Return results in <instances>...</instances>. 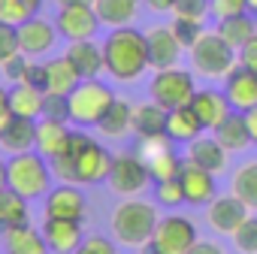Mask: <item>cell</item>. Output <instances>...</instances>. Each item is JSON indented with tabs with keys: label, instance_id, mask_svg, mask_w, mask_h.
Listing matches in <instances>:
<instances>
[{
	"label": "cell",
	"instance_id": "cell-27",
	"mask_svg": "<svg viewBox=\"0 0 257 254\" xmlns=\"http://www.w3.org/2000/svg\"><path fill=\"white\" fill-rule=\"evenodd\" d=\"M43 64H46V91H49V94H64V97H70L73 88L82 82V76L76 73V67L70 64L67 55H55V58H49V61H43Z\"/></svg>",
	"mask_w": 257,
	"mask_h": 254
},
{
	"label": "cell",
	"instance_id": "cell-51",
	"mask_svg": "<svg viewBox=\"0 0 257 254\" xmlns=\"http://www.w3.org/2000/svg\"><path fill=\"white\" fill-rule=\"evenodd\" d=\"M7 179H10V170H7V161L0 158V188H7Z\"/></svg>",
	"mask_w": 257,
	"mask_h": 254
},
{
	"label": "cell",
	"instance_id": "cell-37",
	"mask_svg": "<svg viewBox=\"0 0 257 254\" xmlns=\"http://www.w3.org/2000/svg\"><path fill=\"white\" fill-rule=\"evenodd\" d=\"M170 28H173V34H176V40L185 46V52H188V49H191V46H194L203 34H206L203 22H197V19H179V16H176Z\"/></svg>",
	"mask_w": 257,
	"mask_h": 254
},
{
	"label": "cell",
	"instance_id": "cell-32",
	"mask_svg": "<svg viewBox=\"0 0 257 254\" xmlns=\"http://www.w3.org/2000/svg\"><path fill=\"white\" fill-rule=\"evenodd\" d=\"M230 191L251 209L257 212V158L254 161H245L233 170V179H230Z\"/></svg>",
	"mask_w": 257,
	"mask_h": 254
},
{
	"label": "cell",
	"instance_id": "cell-38",
	"mask_svg": "<svg viewBox=\"0 0 257 254\" xmlns=\"http://www.w3.org/2000/svg\"><path fill=\"white\" fill-rule=\"evenodd\" d=\"M34 16V10L25 4V0H0V22H7V25H22Z\"/></svg>",
	"mask_w": 257,
	"mask_h": 254
},
{
	"label": "cell",
	"instance_id": "cell-29",
	"mask_svg": "<svg viewBox=\"0 0 257 254\" xmlns=\"http://www.w3.org/2000/svg\"><path fill=\"white\" fill-rule=\"evenodd\" d=\"M43 100H46V91L28 85V82H16L10 85V109L13 115L19 118H31V121H40L43 118Z\"/></svg>",
	"mask_w": 257,
	"mask_h": 254
},
{
	"label": "cell",
	"instance_id": "cell-50",
	"mask_svg": "<svg viewBox=\"0 0 257 254\" xmlns=\"http://www.w3.org/2000/svg\"><path fill=\"white\" fill-rule=\"evenodd\" d=\"M245 121H248V131H251V140L257 143V106L245 112Z\"/></svg>",
	"mask_w": 257,
	"mask_h": 254
},
{
	"label": "cell",
	"instance_id": "cell-10",
	"mask_svg": "<svg viewBox=\"0 0 257 254\" xmlns=\"http://www.w3.org/2000/svg\"><path fill=\"white\" fill-rule=\"evenodd\" d=\"M55 28L67 43H76V40H94L97 31L103 28V22H100L94 4H76V7H58Z\"/></svg>",
	"mask_w": 257,
	"mask_h": 254
},
{
	"label": "cell",
	"instance_id": "cell-39",
	"mask_svg": "<svg viewBox=\"0 0 257 254\" xmlns=\"http://www.w3.org/2000/svg\"><path fill=\"white\" fill-rule=\"evenodd\" d=\"M28 64H31V58H28L25 52H19V55H13L10 61H4V64H0V76H4V82H7V85H16V82H25V73H28Z\"/></svg>",
	"mask_w": 257,
	"mask_h": 254
},
{
	"label": "cell",
	"instance_id": "cell-5",
	"mask_svg": "<svg viewBox=\"0 0 257 254\" xmlns=\"http://www.w3.org/2000/svg\"><path fill=\"white\" fill-rule=\"evenodd\" d=\"M67 100H70V124H79L88 131L106 118V112L118 97L103 79H82Z\"/></svg>",
	"mask_w": 257,
	"mask_h": 254
},
{
	"label": "cell",
	"instance_id": "cell-34",
	"mask_svg": "<svg viewBox=\"0 0 257 254\" xmlns=\"http://www.w3.org/2000/svg\"><path fill=\"white\" fill-rule=\"evenodd\" d=\"M236 52L257 34V25H254V16L251 13H242V16H230V19H218V28H215Z\"/></svg>",
	"mask_w": 257,
	"mask_h": 254
},
{
	"label": "cell",
	"instance_id": "cell-17",
	"mask_svg": "<svg viewBox=\"0 0 257 254\" xmlns=\"http://www.w3.org/2000/svg\"><path fill=\"white\" fill-rule=\"evenodd\" d=\"M224 94L230 100V109H236V112L254 109L257 106V70H248V67L236 64L224 76Z\"/></svg>",
	"mask_w": 257,
	"mask_h": 254
},
{
	"label": "cell",
	"instance_id": "cell-2",
	"mask_svg": "<svg viewBox=\"0 0 257 254\" xmlns=\"http://www.w3.org/2000/svg\"><path fill=\"white\" fill-rule=\"evenodd\" d=\"M103 61H106V73L115 82H137L152 67L146 34L131 25L112 28L109 37L103 40Z\"/></svg>",
	"mask_w": 257,
	"mask_h": 254
},
{
	"label": "cell",
	"instance_id": "cell-46",
	"mask_svg": "<svg viewBox=\"0 0 257 254\" xmlns=\"http://www.w3.org/2000/svg\"><path fill=\"white\" fill-rule=\"evenodd\" d=\"M236 55H239V64H242V67L257 70V34H254V37H251L239 52H236Z\"/></svg>",
	"mask_w": 257,
	"mask_h": 254
},
{
	"label": "cell",
	"instance_id": "cell-21",
	"mask_svg": "<svg viewBox=\"0 0 257 254\" xmlns=\"http://www.w3.org/2000/svg\"><path fill=\"white\" fill-rule=\"evenodd\" d=\"M70 137H73L70 121H55V118H40L37 121V152L49 161L70 149Z\"/></svg>",
	"mask_w": 257,
	"mask_h": 254
},
{
	"label": "cell",
	"instance_id": "cell-48",
	"mask_svg": "<svg viewBox=\"0 0 257 254\" xmlns=\"http://www.w3.org/2000/svg\"><path fill=\"white\" fill-rule=\"evenodd\" d=\"M13 118V109H10V88L0 85V131H4V124Z\"/></svg>",
	"mask_w": 257,
	"mask_h": 254
},
{
	"label": "cell",
	"instance_id": "cell-23",
	"mask_svg": "<svg viewBox=\"0 0 257 254\" xmlns=\"http://www.w3.org/2000/svg\"><path fill=\"white\" fill-rule=\"evenodd\" d=\"M227 149L215 140V134L212 137H206V134H200L194 143H188V155H185V161H191V164H197V167H203V170H209V173H224L227 170Z\"/></svg>",
	"mask_w": 257,
	"mask_h": 254
},
{
	"label": "cell",
	"instance_id": "cell-22",
	"mask_svg": "<svg viewBox=\"0 0 257 254\" xmlns=\"http://www.w3.org/2000/svg\"><path fill=\"white\" fill-rule=\"evenodd\" d=\"M0 149H4L10 158L13 155H25V152H34L37 149V121L13 115L4 124V131H0Z\"/></svg>",
	"mask_w": 257,
	"mask_h": 254
},
{
	"label": "cell",
	"instance_id": "cell-49",
	"mask_svg": "<svg viewBox=\"0 0 257 254\" xmlns=\"http://www.w3.org/2000/svg\"><path fill=\"white\" fill-rule=\"evenodd\" d=\"M143 4L152 10V13H173V7H176V0H143Z\"/></svg>",
	"mask_w": 257,
	"mask_h": 254
},
{
	"label": "cell",
	"instance_id": "cell-36",
	"mask_svg": "<svg viewBox=\"0 0 257 254\" xmlns=\"http://www.w3.org/2000/svg\"><path fill=\"white\" fill-rule=\"evenodd\" d=\"M155 188V203L164 206V209H179L185 203V191H182V182L179 179H164V182H152Z\"/></svg>",
	"mask_w": 257,
	"mask_h": 254
},
{
	"label": "cell",
	"instance_id": "cell-12",
	"mask_svg": "<svg viewBox=\"0 0 257 254\" xmlns=\"http://www.w3.org/2000/svg\"><path fill=\"white\" fill-rule=\"evenodd\" d=\"M176 143L170 137H158V140H143V158L149 164L152 182H164V179H179L182 173V155L173 149Z\"/></svg>",
	"mask_w": 257,
	"mask_h": 254
},
{
	"label": "cell",
	"instance_id": "cell-30",
	"mask_svg": "<svg viewBox=\"0 0 257 254\" xmlns=\"http://www.w3.org/2000/svg\"><path fill=\"white\" fill-rule=\"evenodd\" d=\"M28 203L31 200H25L13 188H0V233L13 230V227H22V224H31Z\"/></svg>",
	"mask_w": 257,
	"mask_h": 254
},
{
	"label": "cell",
	"instance_id": "cell-24",
	"mask_svg": "<svg viewBox=\"0 0 257 254\" xmlns=\"http://www.w3.org/2000/svg\"><path fill=\"white\" fill-rule=\"evenodd\" d=\"M134 134H137L140 143L167 137V109H161L155 100L137 103L134 106Z\"/></svg>",
	"mask_w": 257,
	"mask_h": 254
},
{
	"label": "cell",
	"instance_id": "cell-15",
	"mask_svg": "<svg viewBox=\"0 0 257 254\" xmlns=\"http://www.w3.org/2000/svg\"><path fill=\"white\" fill-rule=\"evenodd\" d=\"M179 182H182V191H185V203L188 206H209L215 197H218V185H215V173L185 161L182 164V173H179Z\"/></svg>",
	"mask_w": 257,
	"mask_h": 254
},
{
	"label": "cell",
	"instance_id": "cell-54",
	"mask_svg": "<svg viewBox=\"0 0 257 254\" xmlns=\"http://www.w3.org/2000/svg\"><path fill=\"white\" fill-rule=\"evenodd\" d=\"M248 13H251V16L257 19V0H248Z\"/></svg>",
	"mask_w": 257,
	"mask_h": 254
},
{
	"label": "cell",
	"instance_id": "cell-6",
	"mask_svg": "<svg viewBox=\"0 0 257 254\" xmlns=\"http://www.w3.org/2000/svg\"><path fill=\"white\" fill-rule=\"evenodd\" d=\"M188 58H191L194 76H203V79H224V76L239 64L236 49H233L218 31H206V34L188 49Z\"/></svg>",
	"mask_w": 257,
	"mask_h": 254
},
{
	"label": "cell",
	"instance_id": "cell-7",
	"mask_svg": "<svg viewBox=\"0 0 257 254\" xmlns=\"http://www.w3.org/2000/svg\"><path fill=\"white\" fill-rule=\"evenodd\" d=\"M197 94V79L191 70L167 67V70H155L152 82H149V100H155L161 109H179V106H191Z\"/></svg>",
	"mask_w": 257,
	"mask_h": 254
},
{
	"label": "cell",
	"instance_id": "cell-4",
	"mask_svg": "<svg viewBox=\"0 0 257 254\" xmlns=\"http://www.w3.org/2000/svg\"><path fill=\"white\" fill-rule=\"evenodd\" d=\"M7 170H10L7 188H13L25 200H37V197H46L52 191V179H55L52 164L37 149L25 152V155H13L7 161Z\"/></svg>",
	"mask_w": 257,
	"mask_h": 254
},
{
	"label": "cell",
	"instance_id": "cell-44",
	"mask_svg": "<svg viewBox=\"0 0 257 254\" xmlns=\"http://www.w3.org/2000/svg\"><path fill=\"white\" fill-rule=\"evenodd\" d=\"M73 254H118V248H115L106 236H88Z\"/></svg>",
	"mask_w": 257,
	"mask_h": 254
},
{
	"label": "cell",
	"instance_id": "cell-43",
	"mask_svg": "<svg viewBox=\"0 0 257 254\" xmlns=\"http://www.w3.org/2000/svg\"><path fill=\"white\" fill-rule=\"evenodd\" d=\"M173 13L179 19H197V22H203L206 13H209V0H176Z\"/></svg>",
	"mask_w": 257,
	"mask_h": 254
},
{
	"label": "cell",
	"instance_id": "cell-1",
	"mask_svg": "<svg viewBox=\"0 0 257 254\" xmlns=\"http://www.w3.org/2000/svg\"><path fill=\"white\" fill-rule=\"evenodd\" d=\"M52 173L58 182H70V185H103L109 179V167H112V155L109 149H103L100 140H94L85 127L73 131L70 137V149L58 158L49 161Z\"/></svg>",
	"mask_w": 257,
	"mask_h": 254
},
{
	"label": "cell",
	"instance_id": "cell-16",
	"mask_svg": "<svg viewBox=\"0 0 257 254\" xmlns=\"http://www.w3.org/2000/svg\"><path fill=\"white\" fill-rule=\"evenodd\" d=\"M43 239L49 245L52 254H73L82 242H85V233H82V221H67V218H46L43 215Z\"/></svg>",
	"mask_w": 257,
	"mask_h": 254
},
{
	"label": "cell",
	"instance_id": "cell-47",
	"mask_svg": "<svg viewBox=\"0 0 257 254\" xmlns=\"http://www.w3.org/2000/svg\"><path fill=\"white\" fill-rule=\"evenodd\" d=\"M188 254H224V248L218 242H212V239H197Z\"/></svg>",
	"mask_w": 257,
	"mask_h": 254
},
{
	"label": "cell",
	"instance_id": "cell-13",
	"mask_svg": "<svg viewBox=\"0 0 257 254\" xmlns=\"http://www.w3.org/2000/svg\"><path fill=\"white\" fill-rule=\"evenodd\" d=\"M248 215H251V209H248L233 191L224 194V197H215V200L206 206V221H209V227H212L215 233H221V236H233L236 227H239Z\"/></svg>",
	"mask_w": 257,
	"mask_h": 254
},
{
	"label": "cell",
	"instance_id": "cell-11",
	"mask_svg": "<svg viewBox=\"0 0 257 254\" xmlns=\"http://www.w3.org/2000/svg\"><path fill=\"white\" fill-rule=\"evenodd\" d=\"M43 215L46 218H67V221H85L88 215V200L82 185L61 182L43 197Z\"/></svg>",
	"mask_w": 257,
	"mask_h": 254
},
{
	"label": "cell",
	"instance_id": "cell-26",
	"mask_svg": "<svg viewBox=\"0 0 257 254\" xmlns=\"http://www.w3.org/2000/svg\"><path fill=\"white\" fill-rule=\"evenodd\" d=\"M4 251L7 254H49V245L43 239V230L34 224H22L13 230H4Z\"/></svg>",
	"mask_w": 257,
	"mask_h": 254
},
{
	"label": "cell",
	"instance_id": "cell-28",
	"mask_svg": "<svg viewBox=\"0 0 257 254\" xmlns=\"http://www.w3.org/2000/svg\"><path fill=\"white\" fill-rule=\"evenodd\" d=\"M215 140L227 149V152H245L254 140H251V131H248V121H245V112H230L218 127H215Z\"/></svg>",
	"mask_w": 257,
	"mask_h": 254
},
{
	"label": "cell",
	"instance_id": "cell-19",
	"mask_svg": "<svg viewBox=\"0 0 257 254\" xmlns=\"http://www.w3.org/2000/svg\"><path fill=\"white\" fill-rule=\"evenodd\" d=\"M191 109L197 112V118L203 121L206 131H215V127L233 112L230 109V100L224 94V88H197L194 100H191Z\"/></svg>",
	"mask_w": 257,
	"mask_h": 254
},
{
	"label": "cell",
	"instance_id": "cell-40",
	"mask_svg": "<svg viewBox=\"0 0 257 254\" xmlns=\"http://www.w3.org/2000/svg\"><path fill=\"white\" fill-rule=\"evenodd\" d=\"M19 52H22V46H19V28L0 22V64L10 61V58L19 55Z\"/></svg>",
	"mask_w": 257,
	"mask_h": 254
},
{
	"label": "cell",
	"instance_id": "cell-45",
	"mask_svg": "<svg viewBox=\"0 0 257 254\" xmlns=\"http://www.w3.org/2000/svg\"><path fill=\"white\" fill-rule=\"evenodd\" d=\"M25 82L34 85V88H40V91H46V64H40L37 58H31L28 73H25Z\"/></svg>",
	"mask_w": 257,
	"mask_h": 254
},
{
	"label": "cell",
	"instance_id": "cell-53",
	"mask_svg": "<svg viewBox=\"0 0 257 254\" xmlns=\"http://www.w3.org/2000/svg\"><path fill=\"white\" fill-rule=\"evenodd\" d=\"M25 4H28V7H31V10H34V13H37V10H40V7H43V0H25Z\"/></svg>",
	"mask_w": 257,
	"mask_h": 254
},
{
	"label": "cell",
	"instance_id": "cell-25",
	"mask_svg": "<svg viewBox=\"0 0 257 254\" xmlns=\"http://www.w3.org/2000/svg\"><path fill=\"white\" fill-rule=\"evenodd\" d=\"M200 134H206V127H203V121L197 118V112L191 106H179V109L167 112V137L176 146H188Z\"/></svg>",
	"mask_w": 257,
	"mask_h": 254
},
{
	"label": "cell",
	"instance_id": "cell-18",
	"mask_svg": "<svg viewBox=\"0 0 257 254\" xmlns=\"http://www.w3.org/2000/svg\"><path fill=\"white\" fill-rule=\"evenodd\" d=\"M146 43H149V61L155 70H167V67H176L185 46L176 40L173 28L170 25H155L146 31Z\"/></svg>",
	"mask_w": 257,
	"mask_h": 254
},
{
	"label": "cell",
	"instance_id": "cell-14",
	"mask_svg": "<svg viewBox=\"0 0 257 254\" xmlns=\"http://www.w3.org/2000/svg\"><path fill=\"white\" fill-rule=\"evenodd\" d=\"M55 43H58V28H55V22L37 16V13H34L28 22L19 25V46H22V52H25L28 58H40V55L52 52Z\"/></svg>",
	"mask_w": 257,
	"mask_h": 254
},
{
	"label": "cell",
	"instance_id": "cell-31",
	"mask_svg": "<svg viewBox=\"0 0 257 254\" xmlns=\"http://www.w3.org/2000/svg\"><path fill=\"white\" fill-rule=\"evenodd\" d=\"M100 134L109 137V140H121L127 134H134V103L127 100H115L112 109L106 112V118L97 124Z\"/></svg>",
	"mask_w": 257,
	"mask_h": 254
},
{
	"label": "cell",
	"instance_id": "cell-3",
	"mask_svg": "<svg viewBox=\"0 0 257 254\" xmlns=\"http://www.w3.org/2000/svg\"><path fill=\"white\" fill-rule=\"evenodd\" d=\"M158 206L155 203H146V200H121L112 212V236L118 245L124 248H137L143 251L152 236H155V227H158Z\"/></svg>",
	"mask_w": 257,
	"mask_h": 254
},
{
	"label": "cell",
	"instance_id": "cell-9",
	"mask_svg": "<svg viewBox=\"0 0 257 254\" xmlns=\"http://www.w3.org/2000/svg\"><path fill=\"white\" fill-rule=\"evenodd\" d=\"M106 182L121 197H137L152 185V173H149V164L140 152H118V155H112V167H109Z\"/></svg>",
	"mask_w": 257,
	"mask_h": 254
},
{
	"label": "cell",
	"instance_id": "cell-33",
	"mask_svg": "<svg viewBox=\"0 0 257 254\" xmlns=\"http://www.w3.org/2000/svg\"><path fill=\"white\" fill-rule=\"evenodd\" d=\"M94 10L103 25L109 28H124L131 25L140 13V0H94Z\"/></svg>",
	"mask_w": 257,
	"mask_h": 254
},
{
	"label": "cell",
	"instance_id": "cell-42",
	"mask_svg": "<svg viewBox=\"0 0 257 254\" xmlns=\"http://www.w3.org/2000/svg\"><path fill=\"white\" fill-rule=\"evenodd\" d=\"M209 13L215 19H230L248 13V0H209Z\"/></svg>",
	"mask_w": 257,
	"mask_h": 254
},
{
	"label": "cell",
	"instance_id": "cell-20",
	"mask_svg": "<svg viewBox=\"0 0 257 254\" xmlns=\"http://www.w3.org/2000/svg\"><path fill=\"white\" fill-rule=\"evenodd\" d=\"M70 58V64L76 67V73L82 79H100L106 73V61H103V43L94 40H76L67 46L64 52Z\"/></svg>",
	"mask_w": 257,
	"mask_h": 254
},
{
	"label": "cell",
	"instance_id": "cell-52",
	"mask_svg": "<svg viewBox=\"0 0 257 254\" xmlns=\"http://www.w3.org/2000/svg\"><path fill=\"white\" fill-rule=\"evenodd\" d=\"M58 7H76V4H94V0H55Z\"/></svg>",
	"mask_w": 257,
	"mask_h": 254
},
{
	"label": "cell",
	"instance_id": "cell-8",
	"mask_svg": "<svg viewBox=\"0 0 257 254\" xmlns=\"http://www.w3.org/2000/svg\"><path fill=\"white\" fill-rule=\"evenodd\" d=\"M200 239L197 224L188 215L170 212L158 221L152 242L143 248V254H188L194 248V242Z\"/></svg>",
	"mask_w": 257,
	"mask_h": 254
},
{
	"label": "cell",
	"instance_id": "cell-41",
	"mask_svg": "<svg viewBox=\"0 0 257 254\" xmlns=\"http://www.w3.org/2000/svg\"><path fill=\"white\" fill-rule=\"evenodd\" d=\"M43 118H55V121H70V100L64 94H49L43 100Z\"/></svg>",
	"mask_w": 257,
	"mask_h": 254
},
{
	"label": "cell",
	"instance_id": "cell-35",
	"mask_svg": "<svg viewBox=\"0 0 257 254\" xmlns=\"http://www.w3.org/2000/svg\"><path fill=\"white\" fill-rule=\"evenodd\" d=\"M230 239H233V248H236L239 254H257V212H251V215L236 227V233H233Z\"/></svg>",
	"mask_w": 257,
	"mask_h": 254
}]
</instances>
